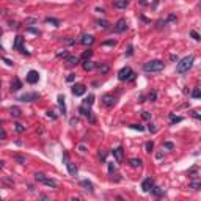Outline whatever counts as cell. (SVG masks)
<instances>
[{
  "label": "cell",
  "instance_id": "obj_1",
  "mask_svg": "<svg viewBox=\"0 0 201 201\" xmlns=\"http://www.w3.org/2000/svg\"><path fill=\"white\" fill-rule=\"evenodd\" d=\"M164 68H165V65H164V61H160V60H151V61L143 65L145 72H159Z\"/></svg>",
  "mask_w": 201,
  "mask_h": 201
},
{
  "label": "cell",
  "instance_id": "obj_2",
  "mask_svg": "<svg viewBox=\"0 0 201 201\" xmlns=\"http://www.w3.org/2000/svg\"><path fill=\"white\" fill-rule=\"evenodd\" d=\"M193 61H195V57H193V55H189V57L182 58V60L179 61V63H178V66H176V71L179 72V74H184V72H187L189 69L192 68Z\"/></svg>",
  "mask_w": 201,
  "mask_h": 201
},
{
  "label": "cell",
  "instance_id": "obj_3",
  "mask_svg": "<svg viewBox=\"0 0 201 201\" xmlns=\"http://www.w3.org/2000/svg\"><path fill=\"white\" fill-rule=\"evenodd\" d=\"M79 112H80V113H82L83 116H87V118L90 120L91 124H94V123H96V120H94V116H93V112H91V109H90V105L82 104L80 107H79Z\"/></svg>",
  "mask_w": 201,
  "mask_h": 201
},
{
  "label": "cell",
  "instance_id": "obj_4",
  "mask_svg": "<svg viewBox=\"0 0 201 201\" xmlns=\"http://www.w3.org/2000/svg\"><path fill=\"white\" fill-rule=\"evenodd\" d=\"M132 69L129 68V66H124V68H123L120 72H118V79L120 80H129L131 79V76H132Z\"/></svg>",
  "mask_w": 201,
  "mask_h": 201
},
{
  "label": "cell",
  "instance_id": "obj_5",
  "mask_svg": "<svg viewBox=\"0 0 201 201\" xmlns=\"http://www.w3.org/2000/svg\"><path fill=\"white\" fill-rule=\"evenodd\" d=\"M102 104L105 105V107H113V105L116 104V98L113 96V94H104L102 96Z\"/></svg>",
  "mask_w": 201,
  "mask_h": 201
},
{
  "label": "cell",
  "instance_id": "obj_6",
  "mask_svg": "<svg viewBox=\"0 0 201 201\" xmlns=\"http://www.w3.org/2000/svg\"><path fill=\"white\" fill-rule=\"evenodd\" d=\"M36 99H40V94L38 93H27L19 98V100H22V102H32V100H36Z\"/></svg>",
  "mask_w": 201,
  "mask_h": 201
},
{
  "label": "cell",
  "instance_id": "obj_7",
  "mask_svg": "<svg viewBox=\"0 0 201 201\" xmlns=\"http://www.w3.org/2000/svg\"><path fill=\"white\" fill-rule=\"evenodd\" d=\"M38 80H40V74H38V71H29V74H27V82L29 83H38Z\"/></svg>",
  "mask_w": 201,
  "mask_h": 201
},
{
  "label": "cell",
  "instance_id": "obj_8",
  "mask_svg": "<svg viewBox=\"0 0 201 201\" xmlns=\"http://www.w3.org/2000/svg\"><path fill=\"white\" fill-rule=\"evenodd\" d=\"M127 30V22L126 19H120L118 22H116V25H115V32L116 33H123V32H126Z\"/></svg>",
  "mask_w": 201,
  "mask_h": 201
},
{
  "label": "cell",
  "instance_id": "obj_9",
  "mask_svg": "<svg viewBox=\"0 0 201 201\" xmlns=\"http://www.w3.org/2000/svg\"><path fill=\"white\" fill-rule=\"evenodd\" d=\"M153 186H154L153 179H151V178H145L143 182H142V190H143V192H151Z\"/></svg>",
  "mask_w": 201,
  "mask_h": 201
},
{
  "label": "cell",
  "instance_id": "obj_10",
  "mask_svg": "<svg viewBox=\"0 0 201 201\" xmlns=\"http://www.w3.org/2000/svg\"><path fill=\"white\" fill-rule=\"evenodd\" d=\"M72 94H74V96H82V94H85V85H82V83L74 85L72 87Z\"/></svg>",
  "mask_w": 201,
  "mask_h": 201
},
{
  "label": "cell",
  "instance_id": "obj_11",
  "mask_svg": "<svg viewBox=\"0 0 201 201\" xmlns=\"http://www.w3.org/2000/svg\"><path fill=\"white\" fill-rule=\"evenodd\" d=\"M112 154H113V157L116 159V162H123V157H124V151H123L121 146L115 148L113 151H112Z\"/></svg>",
  "mask_w": 201,
  "mask_h": 201
},
{
  "label": "cell",
  "instance_id": "obj_12",
  "mask_svg": "<svg viewBox=\"0 0 201 201\" xmlns=\"http://www.w3.org/2000/svg\"><path fill=\"white\" fill-rule=\"evenodd\" d=\"M16 50H21V52H22V50H24L25 47H24V38H22V36H16V40H14V46H13Z\"/></svg>",
  "mask_w": 201,
  "mask_h": 201
},
{
  "label": "cell",
  "instance_id": "obj_13",
  "mask_svg": "<svg viewBox=\"0 0 201 201\" xmlns=\"http://www.w3.org/2000/svg\"><path fill=\"white\" fill-rule=\"evenodd\" d=\"M80 43L83 44V46H91V44L94 43V38H93L91 35H83L82 40H80Z\"/></svg>",
  "mask_w": 201,
  "mask_h": 201
},
{
  "label": "cell",
  "instance_id": "obj_14",
  "mask_svg": "<svg viewBox=\"0 0 201 201\" xmlns=\"http://www.w3.org/2000/svg\"><path fill=\"white\" fill-rule=\"evenodd\" d=\"M80 186L85 189V190H88V192H94V186L88 181V179H83V181H80Z\"/></svg>",
  "mask_w": 201,
  "mask_h": 201
},
{
  "label": "cell",
  "instance_id": "obj_15",
  "mask_svg": "<svg viewBox=\"0 0 201 201\" xmlns=\"http://www.w3.org/2000/svg\"><path fill=\"white\" fill-rule=\"evenodd\" d=\"M66 167H68V171H69V175L71 176H77V173H79V170H77V167L72 164V162H68L66 164Z\"/></svg>",
  "mask_w": 201,
  "mask_h": 201
},
{
  "label": "cell",
  "instance_id": "obj_16",
  "mask_svg": "<svg viewBox=\"0 0 201 201\" xmlns=\"http://www.w3.org/2000/svg\"><path fill=\"white\" fill-rule=\"evenodd\" d=\"M21 88H22L21 80L19 79H13V82H11V90H13V91H19Z\"/></svg>",
  "mask_w": 201,
  "mask_h": 201
},
{
  "label": "cell",
  "instance_id": "obj_17",
  "mask_svg": "<svg viewBox=\"0 0 201 201\" xmlns=\"http://www.w3.org/2000/svg\"><path fill=\"white\" fill-rule=\"evenodd\" d=\"M142 159H137V157H132L131 160H129V165L132 167V168H138V167H142Z\"/></svg>",
  "mask_w": 201,
  "mask_h": 201
},
{
  "label": "cell",
  "instance_id": "obj_18",
  "mask_svg": "<svg viewBox=\"0 0 201 201\" xmlns=\"http://www.w3.org/2000/svg\"><path fill=\"white\" fill-rule=\"evenodd\" d=\"M10 113H11V116H13V118H21L22 112H21L19 107H11V109H10Z\"/></svg>",
  "mask_w": 201,
  "mask_h": 201
},
{
  "label": "cell",
  "instance_id": "obj_19",
  "mask_svg": "<svg viewBox=\"0 0 201 201\" xmlns=\"http://www.w3.org/2000/svg\"><path fill=\"white\" fill-rule=\"evenodd\" d=\"M94 66H96V65H94L91 60H85V61H83V69H85V71H91V69H94Z\"/></svg>",
  "mask_w": 201,
  "mask_h": 201
},
{
  "label": "cell",
  "instance_id": "obj_20",
  "mask_svg": "<svg viewBox=\"0 0 201 201\" xmlns=\"http://www.w3.org/2000/svg\"><path fill=\"white\" fill-rule=\"evenodd\" d=\"M43 184H46L47 187H52V189H57V186L58 184L55 182L54 179H49V178H44V181H43Z\"/></svg>",
  "mask_w": 201,
  "mask_h": 201
},
{
  "label": "cell",
  "instance_id": "obj_21",
  "mask_svg": "<svg viewBox=\"0 0 201 201\" xmlns=\"http://www.w3.org/2000/svg\"><path fill=\"white\" fill-rule=\"evenodd\" d=\"M58 105H60V110L63 112V115L66 113V105H65V96H58Z\"/></svg>",
  "mask_w": 201,
  "mask_h": 201
},
{
  "label": "cell",
  "instance_id": "obj_22",
  "mask_svg": "<svg viewBox=\"0 0 201 201\" xmlns=\"http://www.w3.org/2000/svg\"><path fill=\"white\" fill-rule=\"evenodd\" d=\"M66 63H68V65H77V63H79V57H76V55H69V57L66 58Z\"/></svg>",
  "mask_w": 201,
  "mask_h": 201
},
{
  "label": "cell",
  "instance_id": "obj_23",
  "mask_svg": "<svg viewBox=\"0 0 201 201\" xmlns=\"http://www.w3.org/2000/svg\"><path fill=\"white\" fill-rule=\"evenodd\" d=\"M98 69H99V72L100 74H107V72L110 71V68L105 63H100V65H98Z\"/></svg>",
  "mask_w": 201,
  "mask_h": 201
},
{
  "label": "cell",
  "instance_id": "obj_24",
  "mask_svg": "<svg viewBox=\"0 0 201 201\" xmlns=\"http://www.w3.org/2000/svg\"><path fill=\"white\" fill-rule=\"evenodd\" d=\"M127 3H129V2H127V0H116V2H115V8H126L127 7Z\"/></svg>",
  "mask_w": 201,
  "mask_h": 201
},
{
  "label": "cell",
  "instance_id": "obj_25",
  "mask_svg": "<svg viewBox=\"0 0 201 201\" xmlns=\"http://www.w3.org/2000/svg\"><path fill=\"white\" fill-rule=\"evenodd\" d=\"M190 189H193V190H200V189H201V182L197 181V179H192L190 181Z\"/></svg>",
  "mask_w": 201,
  "mask_h": 201
},
{
  "label": "cell",
  "instance_id": "obj_26",
  "mask_svg": "<svg viewBox=\"0 0 201 201\" xmlns=\"http://www.w3.org/2000/svg\"><path fill=\"white\" fill-rule=\"evenodd\" d=\"M151 192H153L156 197H162L164 195V190H162L160 187H156V186H153V189H151Z\"/></svg>",
  "mask_w": 201,
  "mask_h": 201
},
{
  "label": "cell",
  "instance_id": "obj_27",
  "mask_svg": "<svg viewBox=\"0 0 201 201\" xmlns=\"http://www.w3.org/2000/svg\"><path fill=\"white\" fill-rule=\"evenodd\" d=\"M47 24H52L54 27H60V21L58 19H54V18H46Z\"/></svg>",
  "mask_w": 201,
  "mask_h": 201
},
{
  "label": "cell",
  "instance_id": "obj_28",
  "mask_svg": "<svg viewBox=\"0 0 201 201\" xmlns=\"http://www.w3.org/2000/svg\"><path fill=\"white\" fill-rule=\"evenodd\" d=\"M170 120H171L173 124H175V123H181L182 121V116H175L173 113H170Z\"/></svg>",
  "mask_w": 201,
  "mask_h": 201
},
{
  "label": "cell",
  "instance_id": "obj_29",
  "mask_svg": "<svg viewBox=\"0 0 201 201\" xmlns=\"http://www.w3.org/2000/svg\"><path fill=\"white\" fill-rule=\"evenodd\" d=\"M93 102H94V96H93V94H90V96H88L85 100H83V104H87V105H90V107H91V105H93Z\"/></svg>",
  "mask_w": 201,
  "mask_h": 201
},
{
  "label": "cell",
  "instance_id": "obj_30",
  "mask_svg": "<svg viewBox=\"0 0 201 201\" xmlns=\"http://www.w3.org/2000/svg\"><path fill=\"white\" fill-rule=\"evenodd\" d=\"M77 149H79L80 154H87V145L85 143H80L79 146H77Z\"/></svg>",
  "mask_w": 201,
  "mask_h": 201
},
{
  "label": "cell",
  "instance_id": "obj_31",
  "mask_svg": "<svg viewBox=\"0 0 201 201\" xmlns=\"http://www.w3.org/2000/svg\"><path fill=\"white\" fill-rule=\"evenodd\" d=\"M91 55H93V50H90V49H88V50H85V52H83L82 58H83V60H90V57H91Z\"/></svg>",
  "mask_w": 201,
  "mask_h": 201
},
{
  "label": "cell",
  "instance_id": "obj_32",
  "mask_svg": "<svg viewBox=\"0 0 201 201\" xmlns=\"http://www.w3.org/2000/svg\"><path fill=\"white\" fill-rule=\"evenodd\" d=\"M14 160L19 162L21 165H25V157H22V156H14Z\"/></svg>",
  "mask_w": 201,
  "mask_h": 201
},
{
  "label": "cell",
  "instance_id": "obj_33",
  "mask_svg": "<svg viewBox=\"0 0 201 201\" xmlns=\"http://www.w3.org/2000/svg\"><path fill=\"white\" fill-rule=\"evenodd\" d=\"M16 126V132H19V134H22V132H25V126H22V124H14Z\"/></svg>",
  "mask_w": 201,
  "mask_h": 201
},
{
  "label": "cell",
  "instance_id": "obj_34",
  "mask_svg": "<svg viewBox=\"0 0 201 201\" xmlns=\"http://www.w3.org/2000/svg\"><path fill=\"white\" fill-rule=\"evenodd\" d=\"M98 25L100 27V29H107V27H109V22H107V21H98Z\"/></svg>",
  "mask_w": 201,
  "mask_h": 201
},
{
  "label": "cell",
  "instance_id": "obj_35",
  "mask_svg": "<svg viewBox=\"0 0 201 201\" xmlns=\"http://www.w3.org/2000/svg\"><path fill=\"white\" fill-rule=\"evenodd\" d=\"M190 36L193 38L195 41H200V40H201V36H200V35H198V33L195 32V30H192V32H190Z\"/></svg>",
  "mask_w": 201,
  "mask_h": 201
},
{
  "label": "cell",
  "instance_id": "obj_36",
  "mask_svg": "<svg viewBox=\"0 0 201 201\" xmlns=\"http://www.w3.org/2000/svg\"><path fill=\"white\" fill-rule=\"evenodd\" d=\"M129 127H132V129H135V131H138V132H143V129H145V127L140 126V124H131Z\"/></svg>",
  "mask_w": 201,
  "mask_h": 201
},
{
  "label": "cell",
  "instance_id": "obj_37",
  "mask_svg": "<svg viewBox=\"0 0 201 201\" xmlns=\"http://www.w3.org/2000/svg\"><path fill=\"white\" fill-rule=\"evenodd\" d=\"M148 99L151 100V102H154L156 99H157V93L156 91H153V93H149V96H148Z\"/></svg>",
  "mask_w": 201,
  "mask_h": 201
},
{
  "label": "cell",
  "instance_id": "obj_38",
  "mask_svg": "<svg viewBox=\"0 0 201 201\" xmlns=\"http://www.w3.org/2000/svg\"><path fill=\"white\" fill-rule=\"evenodd\" d=\"M44 178H46V176H44L43 173H36V175H35V179H36V181H40V182H43V181H44Z\"/></svg>",
  "mask_w": 201,
  "mask_h": 201
},
{
  "label": "cell",
  "instance_id": "obj_39",
  "mask_svg": "<svg viewBox=\"0 0 201 201\" xmlns=\"http://www.w3.org/2000/svg\"><path fill=\"white\" fill-rule=\"evenodd\" d=\"M153 149H154V143L153 142H148L146 143V153H151Z\"/></svg>",
  "mask_w": 201,
  "mask_h": 201
},
{
  "label": "cell",
  "instance_id": "obj_40",
  "mask_svg": "<svg viewBox=\"0 0 201 201\" xmlns=\"http://www.w3.org/2000/svg\"><path fill=\"white\" fill-rule=\"evenodd\" d=\"M192 98H198V99H201V91L198 90V88H197V90H193V93H192Z\"/></svg>",
  "mask_w": 201,
  "mask_h": 201
},
{
  "label": "cell",
  "instance_id": "obj_41",
  "mask_svg": "<svg viewBox=\"0 0 201 201\" xmlns=\"http://www.w3.org/2000/svg\"><path fill=\"white\" fill-rule=\"evenodd\" d=\"M164 148H167V149H175V145H173L171 142H165V143H164Z\"/></svg>",
  "mask_w": 201,
  "mask_h": 201
},
{
  "label": "cell",
  "instance_id": "obj_42",
  "mask_svg": "<svg viewBox=\"0 0 201 201\" xmlns=\"http://www.w3.org/2000/svg\"><path fill=\"white\" fill-rule=\"evenodd\" d=\"M27 32H29V33H33V35H40V30H36V29H32V27H29V29H27Z\"/></svg>",
  "mask_w": 201,
  "mask_h": 201
},
{
  "label": "cell",
  "instance_id": "obj_43",
  "mask_svg": "<svg viewBox=\"0 0 201 201\" xmlns=\"http://www.w3.org/2000/svg\"><path fill=\"white\" fill-rule=\"evenodd\" d=\"M57 57H60V58H61V57L68 58V57H69V55H68V52H66V50H63V52H58V54H57Z\"/></svg>",
  "mask_w": 201,
  "mask_h": 201
},
{
  "label": "cell",
  "instance_id": "obj_44",
  "mask_svg": "<svg viewBox=\"0 0 201 201\" xmlns=\"http://www.w3.org/2000/svg\"><path fill=\"white\" fill-rule=\"evenodd\" d=\"M109 173H110V175H113V173H115V165L112 164V162L109 164Z\"/></svg>",
  "mask_w": 201,
  "mask_h": 201
},
{
  "label": "cell",
  "instance_id": "obj_45",
  "mask_svg": "<svg viewBox=\"0 0 201 201\" xmlns=\"http://www.w3.org/2000/svg\"><path fill=\"white\" fill-rule=\"evenodd\" d=\"M132 54H134V47H132V46H129V47H127V52H126V55H127V57H131Z\"/></svg>",
  "mask_w": 201,
  "mask_h": 201
},
{
  "label": "cell",
  "instance_id": "obj_46",
  "mask_svg": "<svg viewBox=\"0 0 201 201\" xmlns=\"http://www.w3.org/2000/svg\"><path fill=\"white\" fill-rule=\"evenodd\" d=\"M71 126H76V124H79V118H71Z\"/></svg>",
  "mask_w": 201,
  "mask_h": 201
},
{
  "label": "cell",
  "instance_id": "obj_47",
  "mask_svg": "<svg viewBox=\"0 0 201 201\" xmlns=\"http://www.w3.org/2000/svg\"><path fill=\"white\" fill-rule=\"evenodd\" d=\"M175 21H176V16L175 14H170L168 19H167V22H175Z\"/></svg>",
  "mask_w": 201,
  "mask_h": 201
},
{
  "label": "cell",
  "instance_id": "obj_48",
  "mask_svg": "<svg viewBox=\"0 0 201 201\" xmlns=\"http://www.w3.org/2000/svg\"><path fill=\"white\" fill-rule=\"evenodd\" d=\"M47 116H49V118H52V120H57V115H55L54 112H47Z\"/></svg>",
  "mask_w": 201,
  "mask_h": 201
},
{
  "label": "cell",
  "instance_id": "obj_49",
  "mask_svg": "<svg viewBox=\"0 0 201 201\" xmlns=\"http://www.w3.org/2000/svg\"><path fill=\"white\" fill-rule=\"evenodd\" d=\"M143 118L145 120H151V113L149 112H143Z\"/></svg>",
  "mask_w": 201,
  "mask_h": 201
},
{
  "label": "cell",
  "instance_id": "obj_50",
  "mask_svg": "<svg viewBox=\"0 0 201 201\" xmlns=\"http://www.w3.org/2000/svg\"><path fill=\"white\" fill-rule=\"evenodd\" d=\"M98 156H99V159H100V160H105V153H104V151H99V154H98Z\"/></svg>",
  "mask_w": 201,
  "mask_h": 201
},
{
  "label": "cell",
  "instance_id": "obj_51",
  "mask_svg": "<svg viewBox=\"0 0 201 201\" xmlns=\"http://www.w3.org/2000/svg\"><path fill=\"white\" fill-rule=\"evenodd\" d=\"M104 46H115V41H104Z\"/></svg>",
  "mask_w": 201,
  "mask_h": 201
},
{
  "label": "cell",
  "instance_id": "obj_52",
  "mask_svg": "<svg viewBox=\"0 0 201 201\" xmlns=\"http://www.w3.org/2000/svg\"><path fill=\"white\" fill-rule=\"evenodd\" d=\"M65 43L68 44V46H72V44H74V40H69V38H66V40H65Z\"/></svg>",
  "mask_w": 201,
  "mask_h": 201
},
{
  "label": "cell",
  "instance_id": "obj_53",
  "mask_svg": "<svg viewBox=\"0 0 201 201\" xmlns=\"http://www.w3.org/2000/svg\"><path fill=\"white\" fill-rule=\"evenodd\" d=\"M74 79H76V74H69V76H68V79H66V80H68V82H72Z\"/></svg>",
  "mask_w": 201,
  "mask_h": 201
},
{
  "label": "cell",
  "instance_id": "obj_54",
  "mask_svg": "<svg viewBox=\"0 0 201 201\" xmlns=\"http://www.w3.org/2000/svg\"><path fill=\"white\" fill-rule=\"evenodd\" d=\"M35 22H36V19L30 18V19H27V21H25V24H35Z\"/></svg>",
  "mask_w": 201,
  "mask_h": 201
},
{
  "label": "cell",
  "instance_id": "obj_55",
  "mask_svg": "<svg viewBox=\"0 0 201 201\" xmlns=\"http://www.w3.org/2000/svg\"><path fill=\"white\" fill-rule=\"evenodd\" d=\"M167 24V21H157V27H164Z\"/></svg>",
  "mask_w": 201,
  "mask_h": 201
},
{
  "label": "cell",
  "instance_id": "obj_56",
  "mask_svg": "<svg viewBox=\"0 0 201 201\" xmlns=\"http://www.w3.org/2000/svg\"><path fill=\"white\" fill-rule=\"evenodd\" d=\"M3 61H5V63H7L8 66H13V61H11V60H8V58H3Z\"/></svg>",
  "mask_w": 201,
  "mask_h": 201
},
{
  "label": "cell",
  "instance_id": "obj_57",
  "mask_svg": "<svg viewBox=\"0 0 201 201\" xmlns=\"http://www.w3.org/2000/svg\"><path fill=\"white\" fill-rule=\"evenodd\" d=\"M148 129H149V132H156V127H154V124H149V126H148Z\"/></svg>",
  "mask_w": 201,
  "mask_h": 201
},
{
  "label": "cell",
  "instance_id": "obj_58",
  "mask_svg": "<svg viewBox=\"0 0 201 201\" xmlns=\"http://www.w3.org/2000/svg\"><path fill=\"white\" fill-rule=\"evenodd\" d=\"M192 115H193V116H195V118H197V120H201V115H200V113H197V112H193Z\"/></svg>",
  "mask_w": 201,
  "mask_h": 201
},
{
  "label": "cell",
  "instance_id": "obj_59",
  "mask_svg": "<svg viewBox=\"0 0 201 201\" xmlns=\"http://www.w3.org/2000/svg\"><path fill=\"white\" fill-rule=\"evenodd\" d=\"M5 138H7V132H5V129L2 127V140H5Z\"/></svg>",
  "mask_w": 201,
  "mask_h": 201
},
{
  "label": "cell",
  "instance_id": "obj_60",
  "mask_svg": "<svg viewBox=\"0 0 201 201\" xmlns=\"http://www.w3.org/2000/svg\"><path fill=\"white\" fill-rule=\"evenodd\" d=\"M132 80H135V72H132V76H131V79L127 80V82H132Z\"/></svg>",
  "mask_w": 201,
  "mask_h": 201
},
{
  "label": "cell",
  "instance_id": "obj_61",
  "mask_svg": "<svg viewBox=\"0 0 201 201\" xmlns=\"http://www.w3.org/2000/svg\"><path fill=\"white\" fill-rule=\"evenodd\" d=\"M156 157H157V159H162V157H164V154H162V153H157V154H156Z\"/></svg>",
  "mask_w": 201,
  "mask_h": 201
},
{
  "label": "cell",
  "instance_id": "obj_62",
  "mask_svg": "<svg viewBox=\"0 0 201 201\" xmlns=\"http://www.w3.org/2000/svg\"><path fill=\"white\" fill-rule=\"evenodd\" d=\"M200 8H201V3H200Z\"/></svg>",
  "mask_w": 201,
  "mask_h": 201
}]
</instances>
